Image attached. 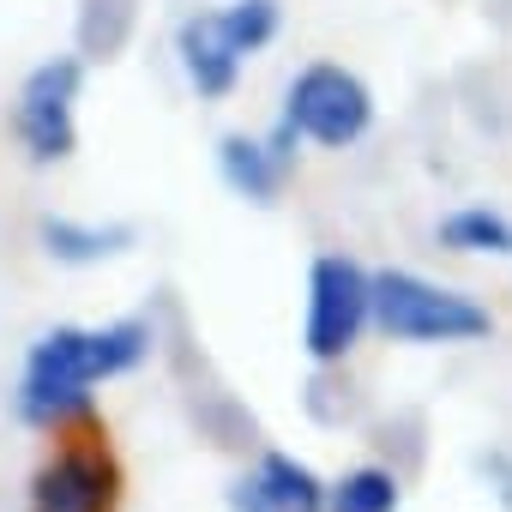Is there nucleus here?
Returning a JSON list of instances; mask_svg holds the SVG:
<instances>
[{"label":"nucleus","instance_id":"nucleus-9","mask_svg":"<svg viewBox=\"0 0 512 512\" xmlns=\"http://www.w3.org/2000/svg\"><path fill=\"white\" fill-rule=\"evenodd\" d=\"M37 241L55 266H103L115 253L133 247V229L127 223H79V217H43L37 223Z\"/></svg>","mask_w":512,"mask_h":512},{"label":"nucleus","instance_id":"nucleus-7","mask_svg":"<svg viewBox=\"0 0 512 512\" xmlns=\"http://www.w3.org/2000/svg\"><path fill=\"white\" fill-rule=\"evenodd\" d=\"M175 55H181L187 85H193L205 103L229 97L235 79H241V61H247L241 43L229 37L223 13H193V19H181V31H175Z\"/></svg>","mask_w":512,"mask_h":512},{"label":"nucleus","instance_id":"nucleus-1","mask_svg":"<svg viewBox=\"0 0 512 512\" xmlns=\"http://www.w3.org/2000/svg\"><path fill=\"white\" fill-rule=\"evenodd\" d=\"M151 356L145 320H109V326H49L19 374V416L31 428H55L79 410H91L97 380H121Z\"/></svg>","mask_w":512,"mask_h":512},{"label":"nucleus","instance_id":"nucleus-5","mask_svg":"<svg viewBox=\"0 0 512 512\" xmlns=\"http://www.w3.org/2000/svg\"><path fill=\"white\" fill-rule=\"evenodd\" d=\"M79 91H85V67L73 55H49L25 73L13 133L31 151V163H67L79 151Z\"/></svg>","mask_w":512,"mask_h":512},{"label":"nucleus","instance_id":"nucleus-13","mask_svg":"<svg viewBox=\"0 0 512 512\" xmlns=\"http://www.w3.org/2000/svg\"><path fill=\"white\" fill-rule=\"evenodd\" d=\"M223 13V25H229V37L241 43V55L253 61L272 37H278V25H284V7L278 0H229V7H217Z\"/></svg>","mask_w":512,"mask_h":512},{"label":"nucleus","instance_id":"nucleus-11","mask_svg":"<svg viewBox=\"0 0 512 512\" xmlns=\"http://www.w3.org/2000/svg\"><path fill=\"white\" fill-rule=\"evenodd\" d=\"M434 235H440V247H452V253H512V223H506L500 211H488V205H458V211H446Z\"/></svg>","mask_w":512,"mask_h":512},{"label":"nucleus","instance_id":"nucleus-3","mask_svg":"<svg viewBox=\"0 0 512 512\" xmlns=\"http://www.w3.org/2000/svg\"><path fill=\"white\" fill-rule=\"evenodd\" d=\"M374 326V272L350 253H320L308 272V314H302V350L308 362H344L362 332Z\"/></svg>","mask_w":512,"mask_h":512},{"label":"nucleus","instance_id":"nucleus-10","mask_svg":"<svg viewBox=\"0 0 512 512\" xmlns=\"http://www.w3.org/2000/svg\"><path fill=\"white\" fill-rule=\"evenodd\" d=\"M253 482L266 488V500H272L278 512H326V506H332V488H326L302 458H290V452H266L260 470H253Z\"/></svg>","mask_w":512,"mask_h":512},{"label":"nucleus","instance_id":"nucleus-12","mask_svg":"<svg viewBox=\"0 0 512 512\" xmlns=\"http://www.w3.org/2000/svg\"><path fill=\"white\" fill-rule=\"evenodd\" d=\"M326 512H398V476L386 464H356L332 482Z\"/></svg>","mask_w":512,"mask_h":512},{"label":"nucleus","instance_id":"nucleus-8","mask_svg":"<svg viewBox=\"0 0 512 512\" xmlns=\"http://www.w3.org/2000/svg\"><path fill=\"white\" fill-rule=\"evenodd\" d=\"M217 169H223L229 193H241L247 205H272L284 193V175H290V163L272 151V139H247V133L217 139Z\"/></svg>","mask_w":512,"mask_h":512},{"label":"nucleus","instance_id":"nucleus-6","mask_svg":"<svg viewBox=\"0 0 512 512\" xmlns=\"http://www.w3.org/2000/svg\"><path fill=\"white\" fill-rule=\"evenodd\" d=\"M115 500H121V464L91 440L61 446L31 476V512H115Z\"/></svg>","mask_w":512,"mask_h":512},{"label":"nucleus","instance_id":"nucleus-4","mask_svg":"<svg viewBox=\"0 0 512 512\" xmlns=\"http://www.w3.org/2000/svg\"><path fill=\"white\" fill-rule=\"evenodd\" d=\"M284 121H296V133L320 151H350L356 139H368L374 127V91L338 67V61H314L290 79L284 91Z\"/></svg>","mask_w":512,"mask_h":512},{"label":"nucleus","instance_id":"nucleus-2","mask_svg":"<svg viewBox=\"0 0 512 512\" xmlns=\"http://www.w3.org/2000/svg\"><path fill=\"white\" fill-rule=\"evenodd\" d=\"M374 326L392 344H482L494 332V314L446 284H428L422 272L386 266L374 272Z\"/></svg>","mask_w":512,"mask_h":512},{"label":"nucleus","instance_id":"nucleus-14","mask_svg":"<svg viewBox=\"0 0 512 512\" xmlns=\"http://www.w3.org/2000/svg\"><path fill=\"white\" fill-rule=\"evenodd\" d=\"M229 512H278V506L266 500V488L253 476H241V482H229Z\"/></svg>","mask_w":512,"mask_h":512}]
</instances>
